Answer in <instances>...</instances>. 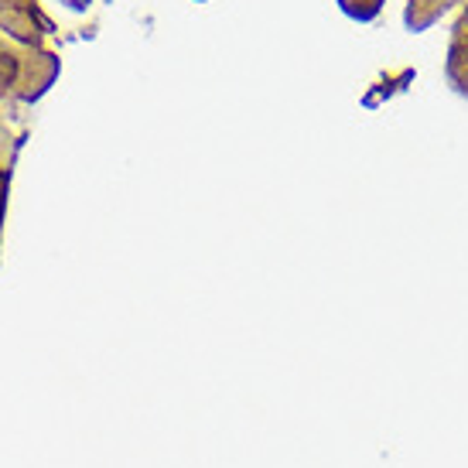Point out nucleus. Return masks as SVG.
Returning <instances> with one entry per match:
<instances>
[{"label": "nucleus", "mask_w": 468, "mask_h": 468, "mask_svg": "<svg viewBox=\"0 0 468 468\" xmlns=\"http://www.w3.org/2000/svg\"><path fill=\"white\" fill-rule=\"evenodd\" d=\"M14 79H17V59L11 51H0V93L11 89Z\"/></svg>", "instance_id": "1"}, {"label": "nucleus", "mask_w": 468, "mask_h": 468, "mask_svg": "<svg viewBox=\"0 0 468 468\" xmlns=\"http://www.w3.org/2000/svg\"><path fill=\"white\" fill-rule=\"evenodd\" d=\"M465 28H468V14H465Z\"/></svg>", "instance_id": "2"}]
</instances>
